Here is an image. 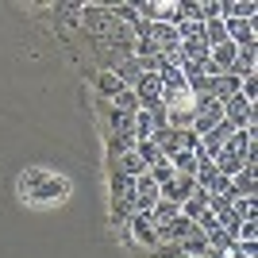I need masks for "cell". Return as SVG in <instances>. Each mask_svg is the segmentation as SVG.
<instances>
[{
    "instance_id": "cell-10",
    "label": "cell",
    "mask_w": 258,
    "mask_h": 258,
    "mask_svg": "<svg viewBox=\"0 0 258 258\" xmlns=\"http://www.w3.org/2000/svg\"><path fill=\"white\" fill-rule=\"evenodd\" d=\"M239 93V77H231V74H220V77H212V100H231Z\"/></svg>"
},
{
    "instance_id": "cell-24",
    "label": "cell",
    "mask_w": 258,
    "mask_h": 258,
    "mask_svg": "<svg viewBox=\"0 0 258 258\" xmlns=\"http://www.w3.org/2000/svg\"><path fill=\"white\" fill-rule=\"evenodd\" d=\"M58 16H62V23L66 27H77V23H81V4H58Z\"/></svg>"
},
{
    "instance_id": "cell-7",
    "label": "cell",
    "mask_w": 258,
    "mask_h": 258,
    "mask_svg": "<svg viewBox=\"0 0 258 258\" xmlns=\"http://www.w3.org/2000/svg\"><path fill=\"white\" fill-rule=\"evenodd\" d=\"M112 74L123 81V89H135L139 77H143V66H139V58H119V62L112 66Z\"/></svg>"
},
{
    "instance_id": "cell-9",
    "label": "cell",
    "mask_w": 258,
    "mask_h": 258,
    "mask_svg": "<svg viewBox=\"0 0 258 258\" xmlns=\"http://www.w3.org/2000/svg\"><path fill=\"white\" fill-rule=\"evenodd\" d=\"M177 250H181V258H193V254H208V235L197 227V231H189V235L177 243Z\"/></svg>"
},
{
    "instance_id": "cell-19",
    "label": "cell",
    "mask_w": 258,
    "mask_h": 258,
    "mask_svg": "<svg viewBox=\"0 0 258 258\" xmlns=\"http://www.w3.org/2000/svg\"><path fill=\"white\" fill-rule=\"evenodd\" d=\"M205 43H208V50H212V46H220V43H227L224 20H208V23H205Z\"/></svg>"
},
{
    "instance_id": "cell-26",
    "label": "cell",
    "mask_w": 258,
    "mask_h": 258,
    "mask_svg": "<svg viewBox=\"0 0 258 258\" xmlns=\"http://www.w3.org/2000/svg\"><path fill=\"white\" fill-rule=\"evenodd\" d=\"M151 258H181V250H177V243H158Z\"/></svg>"
},
{
    "instance_id": "cell-6",
    "label": "cell",
    "mask_w": 258,
    "mask_h": 258,
    "mask_svg": "<svg viewBox=\"0 0 258 258\" xmlns=\"http://www.w3.org/2000/svg\"><path fill=\"white\" fill-rule=\"evenodd\" d=\"M235 58H239V46L235 43H220V46H212V54H208V62H212L216 74H227V70L235 66Z\"/></svg>"
},
{
    "instance_id": "cell-17",
    "label": "cell",
    "mask_w": 258,
    "mask_h": 258,
    "mask_svg": "<svg viewBox=\"0 0 258 258\" xmlns=\"http://www.w3.org/2000/svg\"><path fill=\"white\" fill-rule=\"evenodd\" d=\"M231 189H235L239 197H247V201H254V170H239L235 177H231Z\"/></svg>"
},
{
    "instance_id": "cell-2",
    "label": "cell",
    "mask_w": 258,
    "mask_h": 258,
    "mask_svg": "<svg viewBox=\"0 0 258 258\" xmlns=\"http://www.w3.org/2000/svg\"><path fill=\"white\" fill-rule=\"evenodd\" d=\"M224 27H227V43H235L239 50H258L254 20H224Z\"/></svg>"
},
{
    "instance_id": "cell-21",
    "label": "cell",
    "mask_w": 258,
    "mask_h": 258,
    "mask_svg": "<svg viewBox=\"0 0 258 258\" xmlns=\"http://www.w3.org/2000/svg\"><path fill=\"white\" fill-rule=\"evenodd\" d=\"M97 89H100V93H104L108 100H112V97H116V93H119V89H123V81H119V77L112 74V70H104V74L97 77Z\"/></svg>"
},
{
    "instance_id": "cell-23",
    "label": "cell",
    "mask_w": 258,
    "mask_h": 258,
    "mask_svg": "<svg viewBox=\"0 0 258 258\" xmlns=\"http://www.w3.org/2000/svg\"><path fill=\"white\" fill-rule=\"evenodd\" d=\"M108 116H112V127H116V135H131V127H135V116H123V112H116V108H108Z\"/></svg>"
},
{
    "instance_id": "cell-25",
    "label": "cell",
    "mask_w": 258,
    "mask_h": 258,
    "mask_svg": "<svg viewBox=\"0 0 258 258\" xmlns=\"http://www.w3.org/2000/svg\"><path fill=\"white\" fill-rule=\"evenodd\" d=\"M197 227H201L205 235H212V231H220V220H216V216L205 208V212H201V220H197Z\"/></svg>"
},
{
    "instance_id": "cell-13",
    "label": "cell",
    "mask_w": 258,
    "mask_h": 258,
    "mask_svg": "<svg viewBox=\"0 0 258 258\" xmlns=\"http://www.w3.org/2000/svg\"><path fill=\"white\" fill-rule=\"evenodd\" d=\"M112 108L123 112V116H135V112H139V97H135V89H119L116 97H112Z\"/></svg>"
},
{
    "instance_id": "cell-4",
    "label": "cell",
    "mask_w": 258,
    "mask_h": 258,
    "mask_svg": "<svg viewBox=\"0 0 258 258\" xmlns=\"http://www.w3.org/2000/svg\"><path fill=\"white\" fill-rule=\"evenodd\" d=\"M127 231H131V239H135V243H143V247H158V235H154V224H151V216H147V212H135V216H131V220H127Z\"/></svg>"
},
{
    "instance_id": "cell-18",
    "label": "cell",
    "mask_w": 258,
    "mask_h": 258,
    "mask_svg": "<svg viewBox=\"0 0 258 258\" xmlns=\"http://www.w3.org/2000/svg\"><path fill=\"white\" fill-rule=\"evenodd\" d=\"M135 154H139V158H143V166H147V170H151V166H158V162H162V151H158V147H154L151 139H135Z\"/></svg>"
},
{
    "instance_id": "cell-12",
    "label": "cell",
    "mask_w": 258,
    "mask_h": 258,
    "mask_svg": "<svg viewBox=\"0 0 258 258\" xmlns=\"http://www.w3.org/2000/svg\"><path fill=\"white\" fill-rule=\"evenodd\" d=\"M166 162L173 166V173H189V177L197 173V151H173Z\"/></svg>"
},
{
    "instance_id": "cell-1",
    "label": "cell",
    "mask_w": 258,
    "mask_h": 258,
    "mask_svg": "<svg viewBox=\"0 0 258 258\" xmlns=\"http://www.w3.org/2000/svg\"><path fill=\"white\" fill-rule=\"evenodd\" d=\"M81 23H85L89 35L108 39L112 27H116V16H112V4H81Z\"/></svg>"
},
{
    "instance_id": "cell-5",
    "label": "cell",
    "mask_w": 258,
    "mask_h": 258,
    "mask_svg": "<svg viewBox=\"0 0 258 258\" xmlns=\"http://www.w3.org/2000/svg\"><path fill=\"white\" fill-rule=\"evenodd\" d=\"M189 231H197V224L193 220H185V216H173L170 224H162V227H154V235H158V243H181Z\"/></svg>"
},
{
    "instance_id": "cell-3",
    "label": "cell",
    "mask_w": 258,
    "mask_h": 258,
    "mask_svg": "<svg viewBox=\"0 0 258 258\" xmlns=\"http://www.w3.org/2000/svg\"><path fill=\"white\" fill-rule=\"evenodd\" d=\"M224 119L231 123V127H247L250 119H254V104H247V100L235 93L231 100H224Z\"/></svg>"
},
{
    "instance_id": "cell-11",
    "label": "cell",
    "mask_w": 258,
    "mask_h": 258,
    "mask_svg": "<svg viewBox=\"0 0 258 258\" xmlns=\"http://www.w3.org/2000/svg\"><path fill=\"white\" fill-rule=\"evenodd\" d=\"M243 170V154H235V151H220V158H216V173H224L227 181H231V177H235V173Z\"/></svg>"
},
{
    "instance_id": "cell-14",
    "label": "cell",
    "mask_w": 258,
    "mask_h": 258,
    "mask_svg": "<svg viewBox=\"0 0 258 258\" xmlns=\"http://www.w3.org/2000/svg\"><path fill=\"white\" fill-rule=\"evenodd\" d=\"M235 247H239V239L231 235V231H224V227L208 235V250H220V254H231V250H235Z\"/></svg>"
},
{
    "instance_id": "cell-8",
    "label": "cell",
    "mask_w": 258,
    "mask_h": 258,
    "mask_svg": "<svg viewBox=\"0 0 258 258\" xmlns=\"http://www.w3.org/2000/svg\"><path fill=\"white\" fill-rule=\"evenodd\" d=\"M151 143L162 151V158H170L173 151H181V131H173V127H162V131H154L151 135Z\"/></svg>"
},
{
    "instance_id": "cell-20",
    "label": "cell",
    "mask_w": 258,
    "mask_h": 258,
    "mask_svg": "<svg viewBox=\"0 0 258 258\" xmlns=\"http://www.w3.org/2000/svg\"><path fill=\"white\" fill-rule=\"evenodd\" d=\"M131 135H135V139H151V135H154V119H151L147 108L135 112V127H131Z\"/></svg>"
},
{
    "instance_id": "cell-16",
    "label": "cell",
    "mask_w": 258,
    "mask_h": 258,
    "mask_svg": "<svg viewBox=\"0 0 258 258\" xmlns=\"http://www.w3.org/2000/svg\"><path fill=\"white\" fill-rule=\"evenodd\" d=\"M147 216H151V224H154V227H162V224H170L173 216H181V208H177V205H170V201H158V205H154Z\"/></svg>"
},
{
    "instance_id": "cell-22",
    "label": "cell",
    "mask_w": 258,
    "mask_h": 258,
    "mask_svg": "<svg viewBox=\"0 0 258 258\" xmlns=\"http://www.w3.org/2000/svg\"><path fill=\"white\" fill-rule=\"evenodd\" d=\"M147 173H151V181H154V185H166V181H173V177H177V173H173V166H170L166 158H162L158 166H151Z\"/></svg>"
},
{
    "instance_id": "cell-27",
    "label": "cell",
    "mask_w": 258,
    "mask_h": 258,
    "mask_svg": "<svg viewBox=\"0 0 258 258\" xmlns=\"http://www.w3.org/2000/svg\"><path fill=\"white\" fill-rule=\"evenodd\" d=\"M193 258H208V254H193Z\"/></svg>"
},
{
    "instance_id": "cell-15",
    "label": "cell",
    "mask_w": 258,
    "mask_h": 258,
    "mask_svg": "<svg viewBox=\"0 0 258 258\" xmlns=\"http://www.w3.org/2000/svg\"><path fill=\"white\" fill-rule=\"evenodd\" d=\"M116 173H127V177H143V173H147V166H143V158L135 154V147H131L127 154H119V170Z\"/></svg>"
}]
</instances>
